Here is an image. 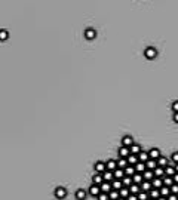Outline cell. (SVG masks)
<instances>
[{"mask_svg": "<svg viewBox=\"0 0 178 200\" xmlns=\"http://www.w3.org/2000/svg\"><path fill=\"white\" fill-rule=\"evenodd\" d=\"M144 55H145V58L147 59H154L156 56H157V51L154 49V48H147L145 51H144Z\"/></svg>", "mask_w": 178, "mask_h": 200, "instance_id": "cell-1", "label": "cell"}, {"mask_svg": "<svg viewBox=\"0 0 178 200\" xmlns=\"http://www.w3.org/2000/svg\"><path fill=\"white\" fill-rule=\"evenodd\" d=\"M55 197L56 199H65L67 197V190L64 187H56L55 188Z\"/></svg>", "mask_w": 178, "mask_h": 200, "instance_id": "cell-2", "label": "cell"}, {"mask_svg": "<svg viewBox=\"0 0 178 200\" xmlns=\"http://www.w3.org/2000/svg\"><path fill=\"white\" fill-rule=\"evenodd\" d=\"M85 37L88 40H94L97 37V30L95 28H86L85 30Z\"/></svg>", "mask_w": 178, "mask_h": 200, "instance_id": "cell-3", "label": "cell"}, {"mask_svg": "<svg viewBox=\"0 0 178 200\" xmlns=\"http://www.w3.org/2000/svg\"><path fill=\"white\" fill-rule=\"evenodd\" d=\"M94 169H95V172H97V173H104V172L107 170V168H106V163H104V162H97V163L94 165Z\"/></svg>", "mask_w": 178, "mask_h": 200, "instance_id": "cell-4", "label": "cell"}, {"mask_svg": "<svg viewBox=\"0 0 178 200\" xmlns=\"http://www.w3.org/2000/svg\"><path fill=\"white\" fill-rule=\"evenodd\" d=\"M89 194L94 196V197H98V196L101 194V188H100V185L92 184V185H91V188H89Z\"/></svg>", "mask_w": 178, "mask_h": 200, "instance_id": "cell-5", "label": "cell"}, {"mask_svg": "<svg viewBox=\"0 0 178 200\" xmlns=\"http://www.w3.org/2000/svg\"><path fill=\"white\" fill-rule=\"evenodd\" d=\"M132 144H134V138H132L131 135H125V136L122 138V145H123V147H128V148H129Z\"/></svg>", "mask_w": 178, "mask_h": 200, "instance_id": "cell-6", "label": "cell"}, {"mask_svg": "<svg viewBox=\"0 0 178 200\" xmlns=\"http://www.w3.org/2000/svg\"><path fill=\"white\" fill-rule=\"evenodd\" d=\"M117 153H119V157H120V159H126V157L131 154V150H129L128 147H123V145H122Z\"/></svg>", "mask_w": 178, "mask_h": 200, "instance_id": "cell-7", "label": "cell"}, {"mask_svg": "<svg viewBox=\"0 0 178 200\" xmlns=\"http://www.w3.org/2000/svg\"><path fill=\"white\" fill-rule=\"evenodd\" d=\"M148 156H150V159L157 160L162 154H160V150H159V148H151V150H148Z\"/></svg>", "mask_w": 178, "mask_h": 200, "instance_id": "cell-8", "label": "cell"}, {"mask_svg": "<svg viewBox=\"0 0 178 200\" xmlns=\"http://www.w3.org/2000/svg\"><path fill=\"white\" fill-rule=\"evenodd\" d=\"M100 188H101V193H110L111 190H113V187H111V182H107V181H104L101 185H100Z\"/></svg>", "mask_w": 178, "mask_h": 200, "instance_id": "cell-9", "label": "cell"}, {"mask_svg": "<svg viewBox=\"0 0 178 200\" xmlns=\"http://www.w3.org/2000/svg\"><path fill=\"white\" fill-rule=\"evenodd\" d=\"M168 165H169V159H168V157L160 156V157L157 159V166H160V168H163V169H165Z\"/></svg>", "mask_w": 178, "mask_h": 200, "instance_id": "cell-10", "label": "cell"}, {"mask_svg": "<svg viewBox=\"0 0 178 200\" xmlns=\"http://www.w3.org/2000/svg\"><path fill=\"white\" fill-rule=\"evenodd\" d=\"M106 168H107V170H114V169L117 168V160H114V159H110V160H107V163H106Z\"/></svg>", "mask_w": 178, "mask_h": 200, "instance_id": "cell-11", "label": "cell"}, {"mask_svg": "<svg viewBox=\"0 0 178 200\" xmlns=\"http://www.w3.org/2000/svg\"><path fill=\"white\" fill-rule=\"evenodd\" d=\"M103 182H104L103 173H97V175H94V176H92V184H95V185H101Z\"/></svg>", "mask_w": 178, "mask_h": 200, "instance_id": "cell-12", "label": "cell"}, {"mask_svg": "<svg viewBox=\"0 0 178 200\" xmlns=\"http://www.w3.org/2000/svg\"><path fill=\"white\" fill-rule=\"evenodd\" d=\"M148 197H150V199H153V200H157V199L160 197V191H159V188H151V190L148 191Z\"/></svg>", "mask_w": 178, "mask_h": 200, "instance_id": "cell-13", "label": "cell"}, {"mask_svg": "<svg viewBox=\"0 0 178 200\" xmlns=\"http://www.w3.org/2000/svg\"><path fill=\"white\" fill-rule=\"evenodd\" d=\"M145 168H147L148 170H154V169L157 168V160H153V159L147 160V162H145Z\"/></svg>", "mask_w": 178, "mask_h": 200, "instance_id": "cell-14", "label": "cell"}, {"mask_svg": "<svg viewBox=\"0 0 178 200\" xmlns=\"http://www.w3.org/2000/svg\"><path fill=\"white\" fill-rule=\"evenodd\" d=\"M113 175H114V179H122V178L125 176V170L120 169V168H116V169L113 170Z\"/></svg>", "mask_w": 178, "mask_h": 200, "instance_id": "cell-15", "label": "cell"}, {"mask_svg": "<svg viewBox=\"0 0 178 200\" xmlns=\"http://www.w3.org/2000/svg\"><path fill=\"white\" fill-rule=\"evenodd\" d=\"M143 178H144V181H151V179L154 178V172H153V170L145 169V170L143 172Z\"/></svg>", "mask_w": 178, "mask_h": 200, "instance_id": "cell-16", "label": "cell"}, {"mask_svg": "<svg viewBox=\"0 0 178 200\" xmlns=\"http://www.w3.org/2000/svg\"><path fill=\"white\" fill-rule=\"evenodd\" d=\"M151 185H153V188H160V187H163V179L154 176V178L151 179Z\"/></svg>", "mask_w": 178, "mask_h": 200, "instance_id": "cell-17", "label": "cell"}, {"mask_svg": "<svg viewBox=\"0 0 178 200\" xmlns=\"http://www.w3.org/2000/svg\"><path fill=\"white\" fill-rule=\"evenodd\" d=\"M147 160H150L148 151H141V153L138 154V162H143V163H145Z\"/></svg>", "mask_w": 178, "mask_h": 200, "instance_id": "cell-18", "label": "cell"}, {"mask_svg": "<svg viewBox=\"0 0 178 200\" xmlns=\"http://www.w3.org/2000/svg\"><path fill=\"white\" fill-rule=\"evenodd\" d=\"M177 173V170H175V166H171V165H168L166 168H165V175L166 176H174Z\"/></svg>", "mask_w": 178, "mask_h": 200, "instance_id": "cell-19", "label": "cell"}, {"mask_svg": "<svg viewBox=\"0 0 178 200\" xmlns=\"http://www.w3.org/2000/svg\"><path fill=\"white\" fill-rule=\"evenodd\" d=\"M103 178H104V181H107V182H111V181L114 179L113 170H106V172L103 173Z\"/></svg>", "mask_w": 178, "mask_h": 200, "instance_id": "cell-20", "label": "cell"}, {"mask_svg": "<svg viewBox=\"0 0 178 200\" xmlns=\"http://www.w3.org/2000/svg\"><path fill=\"white\" fill-rule=\"evenodd\" d=\"M143 181H144V178H143V173H135V175H132V182H134V184H138V185H141V184H143Z\"/></svg>", "mask_w": 178, "mask_h": 200, "instance_id": "cell-21", "label": "cell"}, {"mask_svg": "<svg viewBox=\"0 0 178 200\" xmlns=\"http://www.w3.org/2000/svg\"><path fill=\"white\" fill-rule=\"evenodd\" d=\"M129 150H131V154H135V156H138L143 150H141V147L138 145V144H132L131 147H129Z\"/></svg>", "mask_w": 178, "mask_h": 200, "instance_id": "cell-22", "label": "cell"}, {"mask_svg": "<svg viewBox=\"0 0 178 200\" xmlns=\"http://www.w3.org/2000/svg\"><path fill=\"white\" fill-rule=\"evenodd\" d=\"M126 160H128V165L135 166V165L138 163V156H135V154H129V156L126 157Z\"/></svg>", "mask_w": 178, "mask_h": 200, "instance_id": "cell-23", "label": "cell"}, {"mask_svg": "<svg viewBox=\"0 0 178 200\" xmlns=\"http://www.w3.org/2000/svg\"><path fill=\"white\" fill-rule=\"evenodd\" d=\"M134 168H135V172H137V173H143V172L147 169V168H145V163H143V162H138Z\"/></svg>", "mask_w": 178, "mask_h": 200, "instance_id": "cell-24", "label": "cell"}, {"mask_svg": "<svg viewBox=\"0 0 178 200\" xmlns=\"http://www.w3.org/2000/svg\"><path fill=\"white\" fill-rule=\"evenodd\" d=\"M123 170H125V175H126V176H132V175L137 173V172H135V168H134L132 165H128Z\"/></svg>", "mask_w": 178, "mask_h": 200, "instance_id": "cell-25", "label": "cell"}, {"mask_svg": "<svg viewBox=\"0 0 178 200\" xmlns=\"http://www.w3.org/2000/svg\"><path fill=\"white\" fill-rule=\"evenodd\" d=\"M151 188H153V185H151V181H143V184H141V190H143V191L148 193Z\"/></svg>", "mask_w": 178, "mask_h": 200, "instance_id": "cell-26", "label": "cell"}, {"mask_svg": "<svg viewBox=\"0 0 178 200\" xmlns=\"http://www.w3.org/2000/svg\"><path fill=\"white\" fill-rule=\"evenodd\" d=\"M129 194H131V191H129V188H128V187H122V188L119 190V196H120V197H123V199H128V197H129Z\"/></svg>", "mask_w": 178, "mask_h": 200, "instance_id": "cell-27", "label": "cell"}, {"mask_svg": "<svg viewBox=\"0 0 178 200\" xmlns=\"http://www.w3.org/2000/svg\"><path fill=\"white\" fill-rule=\"evenodd\" d=\"M153 172H154V176H156V178H163V176H165V169L160 168V166H157Z\"/></svg>", "mask_w": 178, "mask_h": 200, "instance_id": "cell-28", "label": "cell"}, {"mask_svg": "<svg viewBox=\"0 0 178 200\" xmlns=\"http://www.w3.org/2000/svg\"><path fill=\"white\" fill-rule=\"evenodd\" d=\"M122 184H123V187H128V188H129V187L134 184V182H132V176H126V175H125V176L122 178Z\"/></svg>", "mask_w": 178, "mask_h": 200, "instance_id": "cell-29", "label": "cell"}, {"mask_svg": "<svg viewBox=\"0 0 178 200\" xmlns=\"http://www.w3.org/2000/svg\"><path fill=\"white\" fill-rule=\"evenodd\" d=\"M111 187H113V190H120L122 187H123V184H122V179H113L111 181Z\"/></svg>", "mask_w": 178, "mask_h": 200, "instance_id": "cell-30", "label": "cell"}, {"mask_svg": "<svg viewBox=\"0 0 178 200\" xmlns=\"http://www.w3.org/2000/svg\"><path fill=\"white\" fill-rule=\"evenodd\" d=\"M159 191H160V196H162V197H168V196L171 194V188H169V187H165V185L160 187Z\"/></svg>", "mask_w": 178, "mask_h": 200, "instance_id": "cell-31", "label": "cell"}, {"mask_svg": "<svg viewBox=\"0 0 178 200\" xmlns=\"http://www.w3.org/2000/svg\"><path fill=\"white\" fill-rule=\"evenodd\" d=\"M76 199H77V200H85V199H86V191L82 190V188H79V190L76 191Z\"/></svg>", "mask_w": 178, "mask_h": 200, "instance_id": "cell-32", "label": "cell"}, {"mask_svg": "<svg viewBox=\"0 0 178 200\" xmlns=\"http://www.w3.org/2000/svg\"><path fill=\"white\" fill-rule=\"evenodd\" d=\"M129 191H131V194H138V193L141 191V185H138V184H132V185L129 187Z\"/></svg>", "mask_w": 178, "mask_h": 200, "instance_id": "cell-33", "label": "cell"}, {"mask_svg": "<svg viewBox=\"0 0 178 200\" xmlns=\"http://www.w3.org/2000/svg\"><path fill=\"white\" fill-rule=\"evenodd\" d=\"M162 179H163V185H165V187H171V185L174 184V179H172V176H166V175H165Z\"/></svg>", "mask_w": 178, "mask_h": 200, "instance_id": "cell-34", "label": "cell"}, {"mask_svg": "<svg viewBox=\"0 0 178 200\" xmlns=\"http://www.w3.org/2000/svg\"><path fill=\"white\" fill-rule=\"evenodd\" d=\"M120 196H119V191L117 190H111L110 193H109V199L110 200H117Z\"/></svg>", "mask_w": 178, "mask_h": 200, "instance_id": "cell-35", "label": "cell"}, {"mask_svg": "<svg viewBox=\"0 0 178 200\" xmlns=\"http://www.w3.org/2000/svg\"><path fill=\"white\" fill-rule=\"evenodd\" d=\"M126 166H128V160H126V159H120V157H119V160H117V168L125 169Z\"/></svg>", "mask_w": 178, "mask_h": 200, "instance_id": "cell-36", "label": "cell"}, {"mask_svg": "<svg viewBox=\"0 0 178 200\" xmlns=\"http://www.w3.org/2000/svg\"><path fill=\"white\" fill-rule=\"evenodd\" d=\"M137 197H138V200H148L150 197H148V193H145V191H140L138 194H137Z\"/></svg>", "mask_w": 178, "mask_h": 200, "instance_id": "cell-37", "label": "cell"}, {"mask_svg": "<svg viewBox=\"0 0 178 200\" xmlns=\"http://www.w3.org/2000/svg\"><path fill=\"white\" fill-rule=\"evenodd\" d=\"M9 37V33L6 30H0V40H8Z\"/></svg>", "mask_w": 178, "mask_h": 200, "instance_id": "cell-38", "label": "cell"}, {"mask_svg": "<svg viewBox=\"0 0 178 200\" xmlns=\"http://www.w3.org/2000/svg\"><path fill=\"white\" fill-rule=\"evenodd\" d=\"M169 188H171V194H177L178 196V184H172Z\"/></svg>", "mask_w": 178, "mask_h": 200, "instance_id": "cell-39", "label": "cell"}, {"mask_svg": "<svg viewBox=\"0 0 178 200\" xmlns=\"http://www.w3.org/2000/svg\"><path fill=\"white\" fill-rule=\"evenodd\" d=\"M97 199H98V200H110V199H109V194H107V193H101V194H100V196H98Z\"/></svg>", "mask_w": 178, "mask_h": 200, "instance_id": "cell-40", "label": "cell"}, {"mask_svg": "<svg viewBox=\"0 0 178 200\" xmlns=\"http://www.w3.org/2000/svg\"><path fill=\"white\" fill-rule=\"evenodd\" d=\"M171 160H172V163H174V165H177V163H178V151H175V153L172 154Z\"/></svg>", "mask_w": 178, "mask_h": 200, "instance_id": "cell-41", "label": "cell"}, {"mask_svg": "<svg viewBox=\"0 0 178 200\" xmlns=\"http://www.w3.org/2000/svg\"><path fill=\"white\" fill-rule=\"evenodd\" d=\"M172 110H174V113H178V101L172 103Z\"/></svg>", "mask_w": 178, "mask_h": 200, "instance_id": "cell-42", "label": "cell"}, {"mask_svg": "<svg viewBox=\"0 0 178 200\" xmlns=\"http://www.w3.org/2000/svg\"><path fill=\"white\" fill-rule=\"evenodd\" d=\"M166 200H178V196H177V194H169V196L166 197Z\"/></svg>", "mask_w": 178, "mask_h": 200, "instance_id": "cell-43", "label": "cell"}, {"mask_svg": "<svg viewBox=\"0 0 178 200\" xmlns=\"http://www.w3.org/2000/svg\"><path fill=\"white\" fill-rule=\"evenodd\" d=\"M126 200H138V197H137V194H129V197Z\"/></svg>", "mask_w": 178, "mask_h": 200, "instance_id": "cell-44", "label": "cell"}, {"mask_svg": "<svg viewBox=\"0 0 178 200\" xmlns=\"http://www.w3.org/2000/svg\"><path fill=\"white\" fill-rule=\"evenodd\" d=\"M172 179H174V184H178V172L172 176Z\"/></svg>", "mask_w": 178, "mask_h": 200, "instance_id": "cell-45", "label": "cell"}, {"mask_svg": "<svg viewBox=\"0 0 178 200\" xmlns=\"http://www.w3.org/2000/svg\"><path fill=\"white\" fill-rule=\"evenodd\" d=\"M174 122L178 123V113H174Z\"/></svg>", "mask_w": 178, "mask_h": 200, "instance_id": "cell-46", "label": "cell"}, {"mask_svg": "<svg viewBox=\"0 0 178 200\" xmlns=\"http://www.w3.org/2000/svg\"><path fill=\"white\" fill-rule=\"evenodd\" d=\"M157 200H166V197H162V196H160V197H159Z\"/></svg>", "mask_w": 178, "mask_h": 200, "instance_id": "cell-47", "label": "cell"}, {"mask_svg": "<svg viewBox=\"0 0 178 200\" xmlns=\"http://www.w3.org/2000/svg\"><path fill=\"white\" fill-rule=\"evenodd\" d=\"M175 170H177V172H178V163H177V165H175Z\"/></svg>", "mask_w": 178, "mask_h": 200, "instance_id": "cell-48", "label": "cell"}, {"mask_svg": "<svg viewBox=\"0 0 178 200\" xmlns=\"http://www.w3.org/2000/svg\"><path fill=\"white\" fill-rule=\"evenodd\" d=\"M117 200H126V199H123V197H119V199H117Z\"/></svg>", "mask_w": 178, "mask_h": 200, "instance_id": "cell-49", "label": "cell"}, {"mask_svg": "<svg viewBox=\"0 0 178 200\" xmlns=\"http://www.w3.org/2000/svg\"><path fill=\"white\" fill-rule=\"evenodd\" d=\"M148 200H153V199H148Z\"/></svg>", "mask_w": 178, "mask_h": 200, "instance_id": "cell-50", "label": "cell"}]
</instances>
